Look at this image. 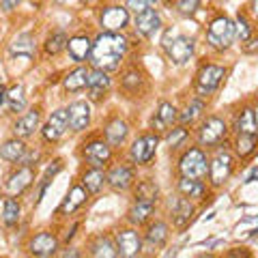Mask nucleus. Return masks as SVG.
<instances>
[{"label":"nucleus","instance_id":"1","mask_svg":"<svg viewBox=\"0 0 258 258\" xmlns=\"http://www.w3.org/2000/svg\"><path fill=\"white\" fill-rule=\"evenodd\" d=\"M127 52V39L120 32H101L93 41L91 64L95 69L114 71Z\"/></svg>","mask_w":258,"mask_h":258},{"label":"nucleus","instance_id":"2","mask_svg":"<svg viewBox=\"0 0 258 258\" xmlns=\"http://www.w3.org/2000/svg\"><path fill=\"white\" fill-rule=\"evenodd\" d=\"M232 41H235V22H230L228 18L213 20L207 30V43L213 50H226Z\"/></svg>","mask_w":258,"mask_h":258},{"label":"nucleus","instance_id":"3","mask_svg":"<svg viewBox=\"0 0 258 258\" xmlns=\"http://www.w3.org/2000/svg\"><path fill=\"white\" fill-rule=\"evenodd\" d=\"M179 172H181V176H189V179H200L203 181L207 176V172H209L207 155L200 149H189L179 159Z\"/></svg>","mask_w":258,"mask_h":258},{"label":"nucleus","instance_id":"4","mask_svg":"<svg viewBox=\"0 0 258 258\" xmlns=\"http://www.w3.org/2000/svg\"><path fill=\"white\" fill-rule=\"evenodd\" d=\"M232 170H235V157L228 151H217L215 157L209 161V179H211V185H215V187L224 185L230 179Z\"/></svg>","mask_w":258,"mask_h":258},{"label":"nucleus","instance_id":"5","mask_svg":"<svg viewBox=\"0 0 258 258\" xmlns=\"http://www.w3.org/2000/svg\"><path fill=\"white\" fill-rule=\"evenodd\" d=\"M224 76H226L224 67H220V64H207V67H203V69H200V74H198L196 93L200 97H207V95L215 93L217 88H220Z\"/></svg>","mask_w":258,"mask_h":258},{"label":"nucleus","instance_id":"6","mask_svg":"<svg viewBox=\"0 0 258 258\" xmlns=\"http://www.w3.org/2000/svg\"><path fill=\"white\" fill-rule=\"evenodd\" d=\"M226 132H228V127L220 116H209L198 129V142L203 147H215L226 138Z\"/></svg>","mask_w":258,"mask_h":258},{"label":"nucleus","instance_id":"7","mask_svg":"<svg viewBox=\"0 0 258 258\" xmlns=\"http://www.w3.org/2000/svg\"><path fill=\"white\" fill-rule=\"evenodd\" d=\"M157 144L159 138L155 134H147V136H140L138 140L134 142L132 147V161L136 166H144L155 157V151H157Z\"/></svg>","mask_w":258,"mask_h":258},{"label":"nucleus","instance_id":"8","mask_svg":"<svg viewBox=\"0 0 258 258\" xmlns=\"http://www.w3.org/2000/svg\"><path fill=\"white\" fill-rule=\"evenodd\" d=\"M114 243H116V249H118V256H123V258L138 256L140 249H142L140 235L136 230H132V228H129V230H118Z\"/></svg>","mask_w":258,"mask_h":258},{"label":"nucleus","instance_id":"9","mask_svg":"<svg viewBox=\"0 0 258 258\" xmlns=\"http://www.w3.org/2000/svg\"><path fill=\"white\" fill-rule=\"evenodd\" d=\"M69 127V112L67 110H56L54 114L47 118V123L43 125V138L47 142H56L62 138V134Z\"/></svg>","mask_w":258,"mask_h":258},{"label":"nucleus","instance_id":"10","mask_svg":"<svg viewBox=\"0 0 258 258\" xmlns=\"http://www.w3.org/2000/svg\"><path fill=\"white\" fill-rule=\"evenodd\" d=\"M129 24V11L125 7H108L101 13V28L106 32H120Z\"/></svg>","mask_w":258,"mask_h":258},{"label":"nucleus","instance_id":"11","mask_svg":"<svg viewBox=\"0 0 258 258\" xmlns=\"http://www.w3.org/2000/svg\"><path fill=\"white\" fill-rule=\"evenodd\" d=\"M84 157L86 161L91 164L93 168H103L110 161L112 157V151H110V144L103 142V140H95V142H88L84 147Z\"/></svg>","mask_w":258,"mask_h":258},{"label":"nucleus","instance_id":"12","mask_svg":"<svg viewBox=\"0 0 258 258\" xmlns=\"http://www.w3.org/2000/svg\"><path fill=\"white\" fill-rule=\"evenodd\" d=\"M166 52H168V56H170V60L174 64H185L194 54V39L181 37V35L174 37L172 43L166 47Z\"/></svg>","mask_w":258,"mask_h":258},{"label":"nucleus","instance_id":"13","mask_svg":"<svg viewBox=\"0 0 258 258\" xmlns=\"http://www.w3.org/2000/svg\"><path fill=\"white\" fill-rule=\"evenodd\" d=\"M88 97L93 101H101L106 97L108 88H110V78H108V71L103 69H93L88 74Z\"/></svg>","mask_w":258,"mask_h":258},{"label":"nucleus","instance_id":"14","mask_svg":"<svg viewBox=\"0 0 258 258\" xmlns=\"http://www.w3.org/2000/svg\"><path fill=\"white\" fill-rule=\"evenodd\" d=\"M32 181H35V170H32L30 166H24L15 174L9 176V181H7V191H9L11 196H20V194H24L30 187Z\"/></svg>","mask_w":258,"mask_h":258},{"label":"nucleus","instance_id":"15","mask_svg":"<svg viewBox=\"0 0 258 258\" xmlns=\"http://www.w3.org/2000/svg\"><path fill=\"white\" fill-rule=\"evenodd\" d=\"M67 112H69V127L74 132H82L91 123V106H88V101H74Z\"/></svg>","mask_w":258,"mask_h":258},{"label":"nucleus","instance_id":"16","mask_svg":"<svg viewBox=\"0 0 258 258\" xmlns=\"http://www.w3.org/2000/svg\"><path fill=\"white\" fill-rule=\"evenodd\" d=\"M30 254L32 256H54L56 254V249H58V241H56L54 235H50V232H39V235L30 241Z\"/></svg>","mask_w":258,"mask_h":258},{"label":"nucleus","instance_id":"17","mask_svg":"<svg viewBox=\"0 0 258 258\" xmlns=\"http://www.w3.org/2000/svg\"><path fill=\"white\" fill-rule=\"evenodd\" d=\"M161 26V18L155 9H144L142 13H136V30L142 37H151L155 30H159Z\"/></svg>","mask_w":258,"mask_h":258},{"label":"nucleus","instance_id":"18","mask_svg":"<svg viewBox=\"0 0 258 258\" xmlns=\"http://www.w3.org/2000/svg\"><path fill=\"white\" fill-rule=\"evenodd\" d=\"M176 118H179L176 108L168 101H161L155 116H153V129H155V132H166V129H170L176 123Z\"/></svg>","mask_w":258,"mask_h":258},{"label":"nucleus","instance_id":"19","mask_svg":"<svg viewBox=\"0 0 258 258\" xmlns=\"http://www.w3.org/2000/svg\"><path fill=\"white\" fill-rule=\"evenodd\" d=\"M134 183V168L129 166H116L108 172V185L116 191H125Z\"/></svg>","mask_w":258,"mask_h":258},{"label":"nucleus","instance_id":"20","mask_svg":"<svg viewBox=\"0 0 258 258\" xmlns=\"http://www.w3.org/2000/svg\"><path fill=\"white\" fill-rule=\"evenodd\" d=\"M39 118H41L39 110H28L24 116H20L18 123L13 125L15 138H28V136L35 134V129L39 127Z\"/></svg>","mask_w":258,"mask_h":258},{"label":"nucleus","instance_id":"21","mask_svg":"<svg viewBox=\"0 0 258 258\" xmlns=\"http://www.w3.org/2000/svg\"><path fill=\"white\" fill-rule=\"evenodd\" d=\"M67 50H69V56L74 58L76 62H82L91 56V50H93V41L84 35H78L74 39L67 41Z\"/></svg>","mask_w":258,"mask_h":258},{"label":"nucleus","instance_id":"22","mask_svg":"<svg viewBox=\"0 0 258 258\" xmlns=\"http://www.w3.org/2000/svg\"><path fill=\"white\" fill-rule=\"evenodd\" d=\"M88 71L86 67H78L74 71H69L67 76H64L62 80V86H64V91H69V93H78V91H82V88L88 86Z\"/></svg>","mask_w":258,"mask_h":258},{"label":"nucleus","instance_id":"23","mask_svg":"<svg viewBox=\"0 0 258 258\" xmlns=\"http://www.w3.org/2000/svg\"><path fill=\"white\" fill-rule=\"evenodd\" d=\"M127 134H129V127L125 120H120V118H114V120H110V123L106 125V140L110 147H118V144H123L125 138H127Z\"/></svg>","mask_w":258,"mask_h":258},{"label":"nucleus","instance_id":"24","mask_svg":"<svg viewBox=\"0 0 258 258\" xmlns=\"http://www.w3.org/2000/svg\"><path fill=\"white\" fill-rule=\"evenodd\" d=\"M88 198V191L86 187L82 185H76V187H71V191L67 194V198H64V203L60 207V213H74L76 209H80Z\"/></svg>","mask_w":258,"mask_h":258},{"label":"nucleus","instance_id":"25","mask_svg":"<svg viewBox=\"0 0 258 258\" xmlns=\"http://www.w3.org/2000/svg\"><path fill=\"white\" fill-rule=\"evenodd\" d=\"M179 191L185 198H194V200H203L205 198V183L200 179H189V176H181L179 181Z\"/></svg>","mask_w":258,"mask_h":258},{"label":"nucleus","instance_id":"26","mask_svg":"<svg viewBox=\"0 0 258 258\" xmlns=\"http://www.w3.org/2000/svg\"><path fill=\"white\" fill-rule=\"evenodd\" d=\"M174 226L176 228H185V226H187L189 222H191V217H194V205L189 203L187 198H179L176 200V205H174Z\"/></svg>","mask_w":258,"mask_h":258},{"label":"nucleus","instance_id":"27","mask_svg":"<svg viewBox=\"0 0 258 258\" xmlns=\"http://www.w3.org/2000/svg\"><path fill=\"white\" fill-rule=\"evenodd\" d=\"M237 134H249L258 136V123H256V112L254 108H245L237 118Z\"/></svg>","mask_w":258,"mask_h":258},{"label":"nucleus","instance_id":"28","mask_svg":"<svg viewBox=\"0 0 258 258\" xmlns=\"http://www.w3.org/2000/svg\"><path fill=\"white\" fill-rule=\"evenodd\" d=\"M24 155H26V147H24L22 138L7 140L3 147H0V157L7 159V161H20Z\"/></svg>","mask_w":258,"mask_h":258},{"label":"nucleus","instance_id":"29","mask_svg":"<svg viewBox=\"0 0 258 258\" xmlns=\"http://www.w3.org/2000/svg\"><path fill=\"white\" fill-rule=\"evenodd\" d=\"M153 211H155V203H138L136 200V205L129 209V222L134 226H140L144 222H149Z\"/></svg>","mask_w":258,"mask_h":258},{"label":"nucleus","instance_id":"30","mask_svg":"<svg viewBox=\"0 0 258 258\" xmlns=\"http://www.w3.org/2000/svg\"><path fill=\"white\" fill-rule=\"evenodd\" d=\"M82 183L88 194H97V191H101L103 183H108V174H103L101 168H93V170H88L82 176Z\"/></svg>","mask_w":258,"mask_h":258},{"label":"nucleus","instance_id":"31","mask_svg":"<svg viewBox=\"0 0 258 258\" xmlns=\"http://www.w3.org/2000/svg\"><path fill=\"white\" fill-rule=\"evenodd\" d=\"M168 237H170V228H168L164 222H155V224H151L147 228V241L151 245H155V247L164 245L168 241Z\"/></svg>","mask_w":258,"mask_h":258},{"label":"nucleus","instance_id":"32","mask_svg":"<svg viewBox=\"0 0 258 258\" xmlns=\"http://www.w3.org/2000/svg\"><path fill=\"white\" fill-rule=\"evenodd\" d=\"M91 254L97 258H114L118 256V249H116V243H112L108 237H99L91 245Z\"/></svg>","mask_w":258,"mask_h":258},{"label":"nucleus","instance_id":"33","mask_svg":"<svg viewBox=\"0 0 258 258\" xmlns=\"http://www.w3.org/2000/svg\"><path fill=\"white\" fill-rule=\"evenodd\" d=\"M20 215H22L20 203H18L15 198H7V200H5V205H3V222H5V226H9V228L18 226Z\"/></svg>","mask_w":258,"mask_h":258},{"label":"nucleus","instance_id":"34","mask_svg":"<svg viewBox=\"0 0 258 258\" xmlns=\"http://www.w3.org/2000/svg\"><path fill=\"white\" fill-rule=\"evenodd\" d=\"M13 54H24V56H32L35 54V37L32 35H18L13 39V43L9 45Z\"/></svg>","mask_w":258,"mask_h":258},{"label":"nucleus","instance_id":"35","mask_svg":"<svg viewBox=\"0 0 258 258\" xmlns=\"http://www.w3.org/2000/svg\"><path fill=\"white\" fill-rule=\"evenodd\" d=\"M256 142H258V136H249V134H239L237 136V142H235V151L239 157H247L256 151Z\"/></svg>","mask_w":258,"mask_h":258},{"label":"nucleus","instance_id":"36","mask_svg":"<svg viewBox=\"0 0 258 258\" xmlns=\"http://www.w3.org/2000/svg\"><path fill=\"white\" fill-rule=\"evenodd\" d=\"M157 194H159V189L155 183L142 181V183H138V187H136V200H138V203H155Z\"/></svg>","mask_w":258,"mask_h":258},{"label":"nucleus","instance_id":"37","mask_svg":"<svg viewBox=\"0 0 258 258\" xmlns=\"http://www.w3.org/2000/svg\"><path fill=\"white\" fill-rule=\"evenodd\" d=\"M7 103H9L11 112H22L24 108H26V97H24L22 84H15L13 88L7 91Z\"/></svg>","mask_w":258,"mask_h":258},{"label":"nucleus","instance_id":"38","mask_svg":"<svg viewBox=\"0 0 258 258\" xmlns=\"http://www.w3.org/2000/svg\"><path fill=\"white\" fill-rule=\"evenodd\" d=\"M203 110H205V101H203V99H194V101L189 103V106L185 108V110L181 112V114H179V120H181L183 125H187V123L191 125L196 118H200V114H203Z\"/></svg>","mask_w":258,"mask_h":258},{"label":"nucleus","instance_id":"39","mask_svg":"<svg viewBox=\"0 0 258 258\" xmlns=\"http://www.w3.org/2000/svg\"><path fill=\"white\" fill-rule=\"evenodd\" d=\"M67 35L64 32H54V35L47 37V41H45V54H50V56H56L58 52H62L64 47H67Z\"/></svg>","mask_w":258,"mask_h":258},{"label":"nucleus","instance_id":"40","mask_svg":"<svg viewBox=\"0 0 258 258\" xmlns=\"http://www.w3.org/2000/svg\"><path fill=\"white\" fill-rule=\"evenodd\" d=\"M235 39H239L241 43H247L249 39H252V26H249V22L245 15H237V22H235Z\"/></svg>","mask_w":258,"mask_h":258},{"label":"nucleus","instance_id":"41","mask_svg":"<svg viewBox=\"0 0 258 258\" xmlns=\"http://www.w3.org/2000/svg\"><path fill=\"white\" fill-rule=\"evenodd\" d=\"M140 84H142V76H140L136 69L127 71V74L123 76V88H125L127 93H138Z\"/></svg>","mask_w":258,"mask_h":258},{"label":"nucleus","instance_id":"42","mask_svg":"<svg viewBox=\"0 0 258 258\" xmlns=\"http://www.w3.org/2000/svg\"><path fill=\"white\" fill-rule=\"evenodd\" d=\"M185 138H187V129L185 127H174L172 132L166 136V142L170 144L172 149H176V147H181V142H185Z\"/></svg>","mask_w":258,"mask_h":258},{"label":"nucleus","instance_id":"43","mask_svg":"<svg viewBox=\"0 0 258 258\" xmlns=\"http://www.w3.org/2000/svg\"><path fill=\"white\" fill-rule=\"evenodd\" d=\"M176 9H179L181 15H194L200 9V0H179Z\"/></svg>","mask_w":258,"mask_h":258},{"label":"nucleus","instance_id":"44","mask_svg":"<svg viewBox=\"0 0 258 258\" xmlns=\"http://www.w3.org/2000/svg\"><path fill=\"white\" fill-rule=\"evenodd\" d=\"M153 3H155V0H127V9H132L136 13H142L144 9H149Z\"/></svg>","mask_w":258,"mask_h":258},{"label":"nucleus","instance_id":"45","mask_svg":"<svg viewBox=\"0 0 258 258\" xmlns=\"http://www.w3.org/2000/svg\"><path fill=\"white\" fill-rule=\"evenodd\" d=\"M60 170H62V164H60V161H54V166H50V168L45 170V176H43V179L50 181V179H54V176L58 174Z\"/></svg>","mask_w":258,"mask_h":258},{"label":"nucleus","instance_id":"46","mask_svg":"<svg viewBox=\"0 0 258 258\" xmlns=\"http://www.w3.org/2000/svg\"><path fill=\"white\" fill-rule=\"evenodd\" d=\"M20 5V0H0V9L3 11H11Z\"/></svg>","mask_w":258,"mask_h":258},{"label":"nucleus","instance_id":"47","mask_svg":"<svg viewBox=\"0 0 258 258\" xmlns=\"http://www.w3.org/2000/svg\"><path fill=\"white\" fill-rule=\"evenodd\" d=\"M254 181H258V168H254V170L247 174V179H245V183H254Z\"/></svg>","mask_w":258,"mask_h":258},{"label":"nucleus","instance_id":"48","mask_svg":"<svg viewBox=\"0 0 258 258\" xmlns=\"http://www.w3.org/2000/svg\"><path fill=\"white\" fill-rule=\"evenodd\" d=\"M60 256H62V258H69V256L76 258V256H80V252H76V249H69V252H62Z\"/></svg>","mask_w":258,"mask_h":258},{"label":"nucleus","instance_id":"49","mask_svg":"<svg viewBox=\"0 0 258 258\" xmlns=\"http://www.w3.org/2000/svg\"><path fill=\"white\" fill-rule=\"evenodd\" d=\"M252 9H254V13L258 15V0H252Z\"/></svg>","mask_w":258,"mask_h":258},{"label":"nucleus","instance_id":"50","mask_svg":"<svg viewBox=\"0 0 258 258\" xmlns=\"http://www.w3.org/2000/svg\"><path fill=\"white\" fill-rule=\"evenodd\" d=\"M254 112H256V123H258V108H254Z\"/></svg>","mask_w":258,"mask_h":258},{"label":"nucleus","instance_id":"51","mask_svg":"<svg viewBox=\"0 0 258 258\" xmlns=\"http://www.w3.org/2000/svg\"><path fill=\"white\" fill-rule=\"evenodd\" d=\"M0 217H3V213H0Z\"/></svg>","mask_w":258,"mask_h":258}]
</instances>
